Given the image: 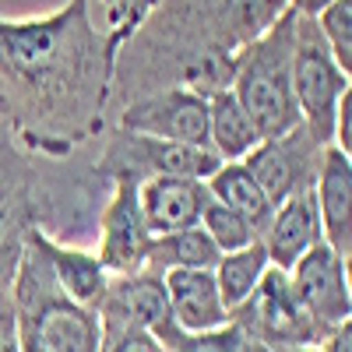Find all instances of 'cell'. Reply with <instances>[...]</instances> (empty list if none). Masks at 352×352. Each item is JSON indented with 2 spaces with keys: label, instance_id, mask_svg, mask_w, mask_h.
Here are the masks:
<instances>
[{
  "label": "cell",
  "instance_id": "6da1fadb",
  "mask_svg": "<svg viewBox=\"0 0 352 352\" xmlns=\"http://www.w3.org/2000/svg\"><path fill=\"white\" fill-rule=\"evenodd\" d=\"M96 0H67L43 18L0 14V106L14 144L71 155L106 127L116 46L92 21Z\"/></svg>",
  "mask_w": 352,
  "mask_h": 352
},
{
  "label": "cell",
  "instance_id": "7a4b0ae2",
  "mask_svg": "<svg viewBox=\"0 0 352 352\" xmlns=\"http://www.w3.org/2000/svg\"><path fill=\"white\" fill-rule=\"evenodd\" d=\"M289 11V0H159L116 53V85L127 102L169 85L212 96L232 85L236 56Z\"/></svg>",
  "mask_w": 352,
  "mask_h": 352
},
{
  "label": "cell",
  "instance_id": "3957f363",
  "mask_svg": "<svg viewBox=\"0 0 352 352\" xmlns=\"http://www.w3.org/2000/svg\"><path fill=\"white\" fill-rule=\"evenodd\" d=\"M21 352H102L99 310L81 307L56 285L43 250L25 236V254L11 285Z\"/></svg>",
  "mask_w": 352,
  "mask_h": 352
},
{
  "label": "cell",
  "instance_id": "277c9868",
  "mask_svg": "<svg viewBox=\"0 0 352 352\" xmlns=\"http://www.w3.org/2000/svg\"><path fill=\"white\" fill-rule=\"evenodd\" d=\"M296 18L300 11H285L268 32L240 50L232 71V92L257 124L261 138H278L300 127V106L292 96V46H296Z\"/></svg>",
  "mask_w": 352,
  "mask_h": 352
},
{
  "label": "cell",
  "instance_id": "5b68a950",
  "mask_svg": "<svg viewBox=\"0 0 352 352\" xmlns=\"http://www.w3.org/2000/svg\"><path fill=\"white\" fill-rule=\"evenodd\" d=\"M352 81L342 74L335 56L317 28V18H296V46H292V96L300 106V120L317 144H335L338 102Z\"/></svg>",
  "mask_w": 352,
  "mask_h": 352
},
{
  "label": "cell",
  "instance_id": "8992f818",
  "mask_svg": "<svg viewBox=\"0 0 352 352\" xmlns=\"http://www.w3.org/2000/svg\"><path fill=\"white\" fill-rule=\"evenodd\" d=\"M219 166H222V159L208 144H180V141H159V138H144V134L113 131L96 173L102 180H109V176H134V180H148V176L208 180Z\"/></svg>",
  "mask_w": 352,
  "mask_h": 352
},
{
  "label": "cell",
  "instance_id": "52a82bcc",
  "mask_svg": "<svg viewBox=\"0 0 352 352\" xmlns=\"http://www.w3.org/2000/svg\"><path fill=\"white\" fill-rule=\"evenodd\" d=\"M232 324L247 338H257L272 349H289V345H320V331L310 324L303 314L296 292L289 285V275L278 268H268L261 285L232 310Z\"/></svg>",
  "mask_w": 352,
  "mask_h": 352
},
{
  "label": "cell",
  "instance_id": "ba28073f",
  "mask_svg": "<svg viewBox=\"0 0 352 352\" xmlns=\"http://www.w3.org/2000/svg\"><path fill=\"white\" fill-rule=\"evenodd\" d=\"M116 131L180 144H208V96L187 85H169L138 96L124 102Z\"/></svg>",
  "mask_w": 352,
  "mask_h": 352
},
{
  "label": "cell",
  "instance_id": "9c48e42d",
  "mask_svg": "<svg viewBox=\"0 0 352 352\" xmlns=\"http://www.w3.org/2000/svg\"><path fill=\"white\" fill-rule=\"evenodd\" d=\"M134 176H109V197L102 208V232H99V261L109 275H134L148 268L152 229L144 222L141 197Z\"/></svg>",
  "mask_w": 352,
  "mask_h": 352
},
{
  "label": "cell",
  "instance_id": "30bf717a",
  "mask_svg": "<svg viewBox=\"0 0 352 352\" xmlns=\"http://www.w3.org/2000/svg\"><path fill=\"white\" fill-rule=\"evenodd\" d=\"M285 275H289V285H292V292H296L303 314L320 331V342H324L345 317H352V300H349V285H345L342 254L335 247H328L324 240H320L314 250H307Z\"/></svg>",
  "mask_w": 352,
  "mask_h": 352
},
{
  "label": "cell",
  "instance_id": "8fae6325",
  "mask_svg": "<svg viewBox=\"0 0 352 352\" xmlns=\"http://www.w3.org/2000/svg\"><path fill=\"white\" fill-rule=\"evenodd\" d=\"M320 152H324V144H317L314 134L300 124L278 138L261 141L243 159V166L257 176V184L272 197V204H282L285 197L314 187Z\"/></svg>",
  "mask_w": 352,
  "mask_h": 352
},
{
  "label": "cell",
  "instance_id": "7c38bea8",
  "mask_svg": "<svg viewBox=\"0 0 352 352\" xmlns=\"http://www.w3.org/2000/svg\"><path fill=\"white\" fill-rule=\"evenodd\" d=\"M99 320H102V331L134 328V331H148L159 338L173 324L162 275L152 268L134 272V275H113L106 296L99 303Z\"/></svg>",
  "mask_w": 352,
  "mask_h": 352
},
{
  "label": "cell",
  "instance_id": "4fadbf2b",
  "mask_svg": "<svg viewBox=\"0 0 352 352\" xmlns=\"http://www.w3.org/2000/svg\"><path fill=\"white\" fill-rule=\"evenodd\" d=\"M169 317L180 331H215L232 324V314L219 292L215 268H173L162 272Z\"/></svg>",
  "mask_w": 352,
  "mask_h": 352
},
{
  "label": "cell",
  "instance_id": "5bb4252c",
  "mask_svg": "<svg viewBox=\"0 0 352 352\" xmlns=\"http://www.w3.org/2000/svg\"><path fill=\"white\" fill-rule=\"evenodd\" d=\"M138 197L152 236L201 226V215L212 201L204 180H180V176H148L138 184Z\"/></svg>",
  "mask_w": 352,
  "mask_h": 352
},
{
  "label": "cell",
  "instance_id": "9a60e30c",
  "mask_svg": "<svg viewBox=\"0 0 352 352\" xmlns=\"http://www.w3.org/2000/svg\"><path fill=\"white\" fill-rule=\"evenodd\" d=\"M320 240H324V229H320L314 187L275 204L268 226L261 232V243L268 250L272 268H278V272H289L292 264H296L307 250H314Z\"/></svg>",
  "mask_w": 352,
  "mask_h": 352
},
{
  "label": "cell",
  "instance_id": "2e32d148",
  "mask_svg": "<svg viewBox=\"0 0 352 352\" xmlns=\"http://www.w3.org/2000/svg\"><path fill=\"white\" fill-rule=\"evenodd\" d=\"M314 201H317L320 229H324V243L345 254L352 247V159L335 144L320 152Z\"/></svg>",
  "mask_w": 352,
  "mask_h": 352
},
{
  "label": "cell",
  "instance_id": "e0dca14e",
  "mask_svg": "<svg viewBox=\"0 0 352 352\" xmlns=\"http://www.w3.org/2000/svg\"><path fill=\"white\" fill-rule=\"evenodd\" d=\"M32 240H36V247L43 250V257H46V264H50L56 285L64 289V296H71V300L81 303V307L99 310L106 289H109V278H113V275L106 272V264L99 261V254L81 250V247H71V243L50 236V232H43V229H32Z\"/></svg>",
  "mask_w": 352,
  "mask_h": 352
},
{
  "label": "cell",
  "instance_id": "ac0fdd59",
  "mask_svg": "<svg viewBox=\"0 0 352 352\" xmlns=\"http://www.w3.org/2000/svg\"><path fill=\"white\" fill-rule=\"evenodd\" d=\"M14 148V141L0 148V247L25 240L28 229H39L36 184Z\"/></svg>",
  "mask_w": 352,
  "mask_h": 352
},
{
  "label": "cell",
  "instance_id": "d6986e66",
  "mask_svg": "<svg viewBox=\"0 0 352 352\" xmlns=\"http://www.w3.org/2000/svg\"><path fill=\"white\" fill-rule=\"evenodd\" d=\"M261 141L264 138L257 124L250 120V113L243 109L232 88L208 96V148L222 162H243Z\"/></svg>",
  "mask_w": 352,
  "mask_h": 352
},
{
  "label": "cell",
  "instance_id": "ffe728a7",
  "mask_svg": "<svg viewBox=\"0 0 352 352\" xmlns=\"http://www.w3.org/2000/svg\"><path fill=\"white\" fill-rule=\"evenodd\" d=\"M204 184H208V194L219 204L240 212L243 219H250L264 232V226H268V219L275 212V204H272V197L264 194V187L257 184V176L243 162H222Z\"/></svg>",
  "mask_w": 352,
  "mask_h": 352
},
{
  "label": "cell",
  "instance_id": "44dd1931",
  "mask_svg": "<svg viewBox=\"0 0 352 352\" xmlns=\"http://www.w3.org/2000/svg\"><path fill=\"white\" fill-rule=\"evenodd\" d=\"M219 257H222V250L215 247V240L201 226H190V229L166 232V236L152 240L148 268L159 275L173 272V268H215Z\"/></svg>",
  "mask_w": 352,
  "mask_h": 352
},
{
  "label": "cell",
  "instance_id": "7402d4cb",
  "mask_svg": "<svg viewBox=\"0 0 352 352\" xmlns=\"http://www.w3.org/2000/svg\"><path fill=\"white\" fill-rule=\"evenodd\" d=\"M272 261H268V250L264 243H250L243 250H232V254H222L219 264H215V282H219V292L229 307V314L236 310L240 303H247V296L261 285V278L268 275Z\"/></svg>",
  "mask_w": 352,
  "mask_h": 352
},
{
  "label": "cell",
  "instance_id": "603a6c76",
  "mask_svg": "<svg viewBox=\"0 0 352 352\" xmlns=\"http://www.w3.org/2000/svg\"><path fill=\"white\" fill-rule=\"evenodd\" d=\"M201 229L215 240V247L222 254L243 250V247H250V243L261 240V229L250 219H243L240 212H232V208H226V204H219L215 197L208 201V208H204V215H201Z\"/></svg>",
  "mask_w": 352,
  "mask_h": 352
},
{
  "label": "cell",
  "instance_id": "cb8c5ba5",
  "mask_svg": "<svg viewBox=\"0 0 352 352\" xmlns=\"http://www.w3.org/2000/svg\"><path fill=\"white\" fill-rule=\"evenodd\" d=\"M317 28L324 36L335 64L352 81V0H331V4L317 14Z\"/></svg>",
  "mask_w": 352,
  "mask_h": 352
},
{
  "label": "cell",
  "instance_id": "d4e9b609",
  "mask_svg": "<svg viewBox=\"0 0 352 352\" xmlns=\"http://www.w3.org/2000/svg\"><path fill=\"white\" fill-rule=\"evenodd\" d=\"M166 352H240L243 331L236 324H226L215 331H180L176 324H169L159 335Z\"/></svg>",
  "mask_w": 352,
  "mask_h": 352
},
{
  "label": "cell",
  "instance_id": "484cf974",
  "mask_svg": "<svg viewBox=\"0 0 352 352\" xmlns=\"http://www.w3.org/2000/svg\"><path fill=\"white\" fill-rule=\"evenodd\" d=\"M99 4L106 8V36L109 43L116 46V53H120V46L138 32V28L148 21V14L159 8V0H99Z\"/></svg>",
  "mask_w": 352,
  "mask_h": 352
},
{
  "label": "cell",
  "instance_id": "4316f807",
  "mask_svg": "<svg viewBox=\"0 0 352 352\" xmlns=\"http://www.w3.org/2000/svg\"><path fill=\"white\" fill-rule=\"evenodd\" d=\"M102 352H166L162 342L148 331H102Z\"/></svg>",
  "mask_w": 352,
  "mask_h": 352
},
{
  "label": "cell",
  "instance_id": "83f0119b",
  "mask_svg": "<svg viewBox=\"0 0 352 352\" xmlns=\"http://www.w3.org/2000/svg\"><path fill=\"white\" fill-rule=\"evenodd\" d=\"M0 352H21L18 349V317H14L11 289L0 292Z\"/></svg>",
  "mask_w": 352,
  "mask_h": 352
},
{
  "label": "cell",
  "instance_id": "f1b7e54d",
  "mask_svg": "<svg viewBox=\"0 0 352 352\" xmlns=\"http://www.w3.org/2000/svg\"><path fill=\"white\" fill-rule=\"evenodd\" d=\"M335 148H342L352 159V85L338 102V120H335Z\"/></svg>",
  "mask_w": 352,
  "mask_h": 352
},
{
  "label": "cell",
  "instance_id": "f546056e",
  "mask_svg": "<svg viewBox=\"0 0 352 352\" xmlns=\"http://www.w3.org/2000/svg\"><path fill=\"white\" fill-rule=\"evenodd\" d=\"M21 254H25V240H18V243H4V247H0V292H8V289L14 285V275H18Z\"/></svg>",
  "mask_w": 352,
  "mask_h": 352
},
{
  "label": "cell",
  "instance_id": "4dcf8cb0",
  "mask_svg": "<svg viewBox=\"0 0 352 352\" xmlns=\"http://www.w3.org/2000/svg\"><path fill=\"white\" fill-rule=\"evenodd\" d=\"M320 352H352V317H345L342 324L317 345Z\"/></svg>",
  "mask_w": 352,
  "mask_h": 352
},
{
  "label": "cell",
  "instance_id": "1f68e13d",
  "mask_svg": "<svg viewBox=\"0 0 352 352\" xmlns=\"http://www.w3.org/2000/svg\"><path fill=\"white\" fill-rule=\"evenodd\" d=\"M331 4V0H289V8L292 11H300V14H310V18H317L320 11H324Z\"/></svg>",
  "mask_w": 352,
  "mask_h": 352
},
{
  "label": "cell",
  "instance_id": "d6a6232c",
  "mask_svg": "<svg viewBox=\"0 0 352 352\" xmlns=\"http://www.w3.org/2000/svg\"><path fill=\"white\" fill-rule=\"evenodd\" d=\"M240 352H275V349H272V345H264V342H257V338H247V335H243Z\"/></svg>",
  "mask_w": 352,
  "mask_h": 352
},
{
  "label": "cell",
  "instance_id": "836d02e7",
  "mask_svg": "<svg viewBox=\"0 0 352 352\" xmlns=\"http://www.w3.org/2000/svg\"><path fill=\"white\" fill-rule=\"evenodd\" d=\"M342 264H345V285H349V300H352V247L342 254Z\"/></svg>",
  "mask_w": 352,
  "mask_h": 352
},
{
  "label": "cell",
  "instance_id": "e575fe53",
  "mask_svg": "<svg viewBox=\"0 0 352 352\" xmlns=\"http://www.w3.org/2000/svg\"><path fill=\"white\" fill-rule=\"evenodd\" d=\"M275 352H320L317 345H289V349H275Z\"/></svg>",
  "mask_w": 352,
  "mask_h": 352
},
{
  "label": "cell",
  "instance_id": "d590c367",
  "mask_svg": "<svg viewBox=\"0 0 352 352\" xmlns=\"http://www.w3.org/2000/svg\"><path fill=\"white\" fill-rule=\"evenodd\" d=\"M14 141V134H0V148H4V144H11Z\"/></svg>",
  "mask_w": 352,
  "mask_h": 352
}]
</instances>
